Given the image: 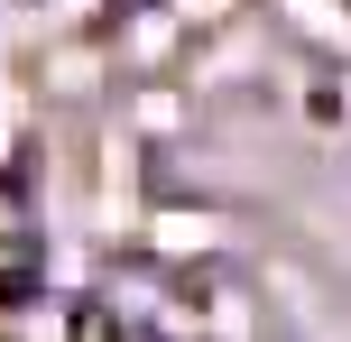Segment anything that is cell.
<instances>
[{"instance_id": "obj_1", "label": "cell", "mask_w": 351, "mask_h": 342, "mask_svg": "<svg viewBox=\"0 0 351 342\" xmlns=\"http://www.w3.org/2000/svg\"><path fill=\"white\" fill-rule=\"evenodd\" d=\"M28 287H37V241L10 232V241H0V296H28Z\"/></svg>"}]
</instances>
